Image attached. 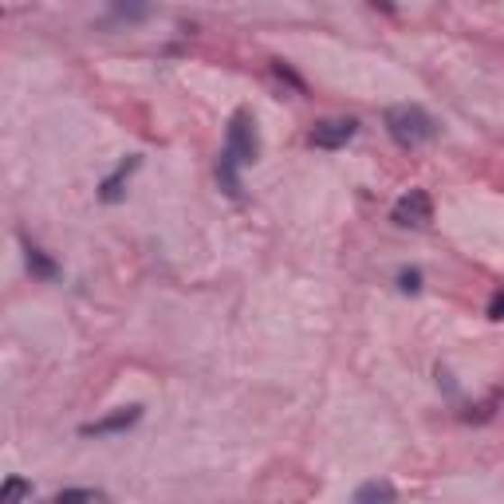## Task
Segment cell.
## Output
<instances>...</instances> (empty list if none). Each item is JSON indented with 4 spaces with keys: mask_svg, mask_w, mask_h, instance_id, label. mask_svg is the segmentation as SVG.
Returning a JSON list of instances; mask_svg holds the SVG:
<instances>
[{
    "mask_svg": "<svg viewBox=\"0 0 504 504\" xmlns=\"http://www.w3.org/2000/svg\"><path fill=\"white\" fill-rule=\"evenodd\" d=\"M390 221L399 225V229H426V225L434 221V201L426 189H410L402 193L399 201H394L390 209Z\"/></svg>",
    "mask_w": 504,
    "mask_h": 504,
    "instance_id": "obj_3",
    "label": "cell"
},
{
    "mask_svg": "<svg viewBox=\"0 0 504 504\" xmlns=\"http://www.w3.org/2000/svg\"><path fill=\"white\" fill-rule=\"evenodd\" d=\"M138 417H142V406H119V410H111L99 422H87L83 426V437H111V434H126L131 426H138Z\"/></svg>",
    "mask_w": 504,
    "mask_h": 504,
    "instance_id": "obj_6",
    "label": "cell"
},
{
    "mask_svg": "<svg viewBox=\"0 0 504 504\" xmlns=\"http://www.w3.org/2000/svg\"><path fill=\"white\" fill-rule=\"evenodd\" d=\"M142 166V154H126L119 166H115V174H106L99 181V201L103 206H119V201L126 197V181L134 178V170Z\"/></svg>",
    "mask_w": 504,
    "mask_h": 504,
    "instance_id": "obj_5",
    "label": "cell"
},
{
    "mask_svg": "<svg viewBox=\"0 0 504 504\" xmlns=\"http://www.w3.org/2000/svg\"><path fill=\"white\" fill-rule=\"evenodd\" d=\"M359 134V119H319L307 134V142L316 150H343L351 138Z\"/></svg>",
    "mask_w": 504,
    "mask_h": 504,
    "instance_id": "obj_4",
    "label": "cell"
},
{
    "mask_svg": "<svg viewBox=\"0 0 504 504\" xmlns=\"http://www.w3.org/2000/svg\"><path fill=\"white\" fill-rule=\"evenodd\" d=\"M399 288H402V292H422V272H417V268H402V272H399Z\"/></svg>",
    "mask_w": 504,
    "mask_h": 504,
    "instance_id": "obj_12",
    "label": "cell"
},
{
    "mask_svg": "<svg viewBox=\"0 0 504 504\" xmlns=\"http://www.w3.org/2000/svg\"><path fill=\"white\" fill-rule=\"evenodd\" d=\"M24 264H28V272L36 276V280H56V276H60V264L51 261L40 244H32L28 237H24Z\"/></svg>",
    "mask_w": 504,
    "mask_h": 504,
    "instance_id": "obj_7",
    "label": "cell"
},
{
    "mask_svg": "<svg viewBox=\"0 0 504 504\" xmlns=\"http://www.w3.org/2000/svg\"><path fill=\"white\" fill-rule=\"evenodd\" d=\"M382 123H386V131H390L394 142L406 146V150L426 146V142H430V138L437 134V123L430 119V111H426V106H417V103H399V106H390Z\"/></svg>",
    "mask_w": 504,
    "mask_h": 504,
    "instance_id": "obj_1",
    "label": "cell"
},
{
    "mask_svg": "<svg viewBox=\"0 0 504 504\" xmlns=\"http://www.w3.org/2000/svg\"><path fill=\"white\" fill-rule=\"evenodd\" d=\"M51 504H106V492L99 489H63L51 497Z\"/></svg>",
    "mask_w": 504,
    "mask_h": 504,
    "instance_id": "obj_10",
    "label": "cell"
},
{
    "mask_svg": "<svg viewBox=\"0 0 504 504\" xmlns=\"http://www.w3.org/2000/svg\"><path fill=\"white\" fill-rule=\"evenodd\" d=\"M237 162H233L229 154H221V162H217V181H221V189L229 193V197H241V178H237Z\"/></svg>",
    "mask_w": 504,
    "mask_h": 504,
    "instance_id": "obj_9",
    "label": "cell"
},
{
    "mask_svg": "<svg viewBox=\"0 0 504 504\" xmlns=\"http://www.w3.org/2000/svg\"><path fill=\"white\" fill-rule=\"evenodd\" d=\"M489 319H504V288H497L489 299Z\"/></svg>",
    "mask_w": 504,
    "mask_h": 504,
    "instance_id": "obj_13",
    "label": "cell"
},
{
    "mask_svg": "<svg viewBox=\"0 0 504 504\" xmlns=\"http://www.w3.org/2000/svg\"><path fill=\"white\" fill-rule=\"evenodd\" d=\"M351 504H402V500H399V492H394L390 481H367V485L355 489Z\"/></svg>",
    "mask_w": 504,
    "mask_h": 504,
    "instance_id": "obj_8",
    "label": "cell"
},
{
    "mask_svg": "<svg viewBox=\"0 0 504 504\" xmlns=\"http://www.w3.org/2000/svg\"><path fill=\"white\" fill-rule=\"evenodd\" d=\"M24 497H32V485L24 477H8L5 485H0V504H20Z\"/></svg>",
    "mask_w": 504,
    "mask_h": 504,
    "instance_id": "obj_11",
    "label": "cell"
},
{
    "mask_svg": "<svg viewBox=\"0 0 504 504\" xmlns=\"http://www.w3.org/2000/svg\"><path fill=\"white\" fill-rule=\"evenodd\" d=\"M225 154L237 166H252L261 158V134H256V119L249 111H237L229 123V142H225Z\"/></svg>",
    "mask_w": 504,
    "mask_h": 504,
    "instance_id": "obj_2",
    "label": "cell"
}]
</instances>
